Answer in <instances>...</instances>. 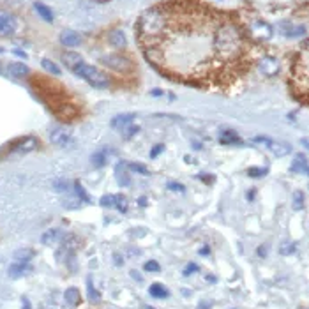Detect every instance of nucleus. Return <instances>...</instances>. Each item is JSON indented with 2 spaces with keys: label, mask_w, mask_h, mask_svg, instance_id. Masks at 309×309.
<instances>
[{
  "label": "nucleus",
  "mask_w": 309,
  "mask_h": 309,
  "mask_svg": "<svg viewBox=\"0 0 309 309\" xmlns=\"http://www.w3.org/2000/svg\"><path fill=\"white\" fill-rule=\"evenodd\" d=\"M223 20V13L196 0H173L147 9L136 34L145 59L161 75L194 87H221L246 73L221 53Z\"/></svg>",
  "instance_id": "obj_1"
},
{
  "label": "nucleus",
  "mask_w": 309,
  "mask_h": 309,
  "mask_svg": "<svg viewBox=\"0 0 309 309\" xmlns=\"http://www.w3.org/2000/svg\"><path fill=\"white\" fill-rule=\"evenodd\" d=\"M75 73L78 76H82L85 82H89L92 87H96V89H106V87L110 85L108 76H106L103 71H99L97 67L90 66V64H87V62L80 64V66L75 69Z\"/></svg>",
  "instance_id": "obj_2"
},
{
  "label": "nucleus",
  "mask_w": 309,
  "mask_h": 309,
  "mask_svg": "<svg viewBox=\"0 0 309 309\" xmlns=\"http://www.w3.org/2000/svg\"><path fill=\"white\" fill-rule=\"evenodd\" d=\"M101 64L117 73H129V71H133V67H134V64L131 62L127 57L119 55V53H110V55L101 57Z\"/></svg>",
  "instance_id": "obj_3"
},
{
  "label": "nucleus",
  "mask_w": 309,
  "mask_h": 309,
  "mask_svg": "<svg viewBox=\"0 0 309 309\" xmlns=\"http://www.w3.org/2000/svg\"><path fill=\"white\" fill-rule=\"evenodd\" d=\"M272 34H274L272 27L268 25L267 22H263V20H254V22L251 23L249 27H247V36H249V38L253 39L254 43H267V41H270Z\"/></svg>",
  "instance_id": "obj_4"
},
{
  "label": "nucleus",
  "mask_w": 309,
  "mask_h": 309,
  "mask_svg": "<svg viewBox=\"0 0 309 309\" xmlns=\"http://www.w3.org/2000/svg\"><path fill=\"white\" fill-rule=\"evenodd\" d=\"M39 145L38 138H34V136H25V138L18 140L15 142V145L11 147V152L13 154H29L32 150H36Z\"/></svg>",
  "instance_id": "obj_5"
},
{
  "label": "nucleus",
  "mask_w": 309,
  "mask_h": 309,
  "mask_svg": "<svg viewBox=\"0 0 309 309\" xmlns=\"http://www.w3.org/2000/svg\"><path fill=\"white\" fill-rule=\"evenodd\" d=\"M258 69L265 76H276L279 73V62L274 57H261L258 60Z\"/></svg>",
  "instance_id": "obj_6"
},
{
  "label": "nucleus",
  "mask_w": 309,
  "mask_h": 309,
  "mask_svg": "<svg viewBox=\"0 0 309 309\" xmlns=\"http://www.w3.org/2000/svg\"><path fill=\"white\" fill-rule=\"evenodd\" d=\"M50 142L57 147H69L73 143V136L67 129L59 127V129H53L52 133H50Z\"/></svg>",
  "instance_id": "obj_7"
},
{
  "label": "nucleus",
  "mask_w": 309,
  "mask_h": 309,
  "mask_svg": "<svg viewBox=\"0 0 309 309\" xmlns=\"http://www.w3.org/2000/svg\"><path fill=\"white\" fill-rule=\"evenodd\" d=\"M59 39H60V43L66 46V48H76V46H80L82 45V41H83L82 34H78L76 30H73V29L62 30L60 36H59Z\"/></svg>",
  "instance_id": "obj_8"
},
{
  "label": "nucleus",
  "mask_w": 309,
  "mask_h": 309,
  "mask_svg": "<svg viewBox=\"0 0 309 309\" xmlns=\"http://www.w3.org/2000/svg\"><path fill=\"white\" fill-rule=\"evenodd\" d=\"M16 29H18V20L8 13H0V34L9 36V34H15Z\"/></svg>",
  "instance_id": "obj_9"
},
{
  "label": "nucleus",
  "mask_w": 309,
  "mask_h": 309,
  "mask_svg": "<svg viewBox=\"0 0 309 309\" xmlns=\"http://www.w3.org/2000/svg\"><path fill=\"white\" fill-rule=\"evenodd\" d=\"M265 145L268 147V150H270L274 156L277 157H283V156H288V154L291 152V145L286 142H277V140H268Z\"/></svg>",
  "instance_id": "obj_10"
},
{
  "label": "nucleus",
  "mask_w": 309,
  "mask_h": 309,
  "mask_svg": "<svg viewBox=\"0 0 309 309\" xmlns=\"http://www.w3.org/2000/svg\"><path fill=\"white\" fill-rule=\"evenodd\" d=\"M9 276L11 277H23V276H29L30 272H32V267L30 263H25V261H15V263L9 267Z\"/></svg>",
  "instance_id": "obj_11"
},
{
  "label": "nucleus",
  "mask_w": 309,
  "mask_h": 309,
  "mask_svg": "<svg viewBox=\"0 0 309 309\" xmlns=\"http://www.w3.org/2000/svg\"><path fill=\"white\" fill-rule=\"evenodd\" d=\"M134 119H136V113H120V115L112 119V127L113 129H124L129 124H133Z\"/></svg>",
  "instance_id": "obj_12"
},
{
  "label": "nucleus",
  "mask_w": 309,
  "mask_h": 309,
  "mask_svg": "<svg viewBox=\"0 0 309 309\" xmlns=\"http://www.w3.org/2000/svg\"><path fill=\"white\" fill-rule=\"evenodd\" d=\"M108 41L113 48H124L127 45V39H126V34L119 29H113L112 32L108 34Z\"/></svg>",
  "instance_id": "obj_13"
},
{
  "label": "nucleus",
  "mask_w": 309,
  "mask_h": 309,
  "mask_svg": "<svg viewBox=\"0 0 309 309\" xmlns=\"http://www.w3.org/2000/svg\"><path fill=\"white\" fill-rule=\"evenodd\" d=\"M8 71L11 76H15V78H25V76H29L30 69L29 66H25L23 62H11L8 66Z\"/></svg>",
  "instance_id": "obj_14"
},
{
  "label": "nucleus",
  "mask_w": 309,
  "mask_h": 309,
  "mask_svg": "<svg viewBox=\"0 0 309 309\" xmlns=\"http://www.w3.org/2000/svg\"><path fill=\"white\" fill-rule=\"evenodd\" d=\"M62 60H64V64H66V66L71 69V71H75L76 67H78L82 62H85V60H83V57L80 55V53H75V52H66L62 55Z\"/></svg>",
  "instance_id": "obj_15"
},
{
  "label": "nucleus",
  "mask_w": 309,
  "mask_h": 309,
  "mask_svg": "<svg viewBox=\"0 0 309 309\" xmlns=\"http://www.w3.org/2000/svg\"><path fill=\"white\" fill-rule=\"evenodd\" d=\"M219 142L224 143V145H242V140L238 138L237 134L230 129L223 131V133L219 134Z\"/></svg>",
  "instance_id": "obj_16"
},
{
  "label": "nucleus",
  "mask_w": 309,
  "mask_h": 309,
  "mask_svg": "<svg viewBox=\"0 0 309 309\" xmlns=\"http://www.w3.org/2000/svg\"><path fill=\"white\" fill-rule=\"evenodd\" d=\"M64 233L59 230V228H52V230L45 231L41 237V242L43 244H53V242H59V240H62Z\"/></svg>",
  "instance_id": "obj_17"
},
{
  "label": "nucleus",
  "mask_w": 309,
  "mask_h": 309,
  "mask_svg": "<svg viewBox=\"0 0 309 309\" xmlns=\"http://www.w3.org/2000/svg\"><path fill=\"white\" fill-rule=\"evenodd\" d=\"M34 9L38 11V15L41 16L45 22H53V18H55V16H53L52 9H50L48 6L43 4V2H36V4H34Z\"/></svg>",
  "instance_id": "obj_18"
},
{
  "label": "nucleus",
  "mask_w": 309,
  "mask_h": 309,
  "mask_svg": "<svg viewBox=\"0 0 309 309\" xmlns=\"http://www.w3.org/2000/svg\"><path fill=\"white\" fill-rule=\"evenodd\" d=\"M115 177L117 180H119L120 186H129V175H127V171H126V164L124 163H119L115 168Z\"/></svg>",
  "instance_id": "obj_19"
},
{
  "label": "nucleus",
  "mask_w": 309,
  "mask_h": 309,
  "mask_svg": "<svg viewBox=\"0 0 309 309\" xmlns=\"http://www.w3.org/2000/svg\"><path fill=\"white\" fill-rule=\"evenodd\" d=\"M64 297H66V302L69 305H78L80 304V290L78 288H67L66 293H64Z\"/></svg>",
  "instance_id": "obj_20"
},
{
  "label": "nucleus",
  "mask_w": 309,
  "mask_h": 309,
  "mask_svg": "<svg viewBox=\"0 0 309 309\" xmlns=\"http://www.w3.org/2000/svg\"><path fill=\"white\" fill-rule=\"evenodd\" d=\"M41 66H43V69H45L46 73H50V75H53V76H60V75H62L60 67L57 66L53 60H50V59H43L41 60Z\"/></svg>",
  "instance_id": "obj_21"
},
{
  "label": "nucleus",
  "mask_w": 309,
  "mask_h": 309,
  "mask_svg": "<svg viewBox=\"0 0 309 309\" xmlns=\"http://www.w3.org/2000/svg\"><path fill=\"white\" fill-rule=\"evenodd\" d=\"M32 258H34V249H30V247H23V249H18L15 253L16 261H25V263H29Z\"/></svg>",
  "instance_id": "obj_22"
},
{
  "label": "nucleus",
  "mask_w": 309,
  "mask_h": 309,
  "mask_svg": "<svg viewBox=\"0 0 309 309\" xmlns=\"http://www.w3.org/2000/svg\"><path fill=\"white\" fill-rule=\"evenodd\" d=\"M149 293L152 295V297H156V298H164V297H168V295H170V291H168L166 288L163 286V284L154 283L152 286L149 288Z\"/></svg>",
  "instance_id": "obj_23"
},
{
  "label": "nucleus",
  "mask_w": 309,
  "mask_h": 309,
  "mask_svg": "<svg viewBox=\"0 0 309 309\" xmlns=\"http://www.w3.org/2000/svg\"><path fill=\"white\" fill-rule=\"evenodd\" d=\"M281 32L286 36V38H300V36H304L305 34V29L304 27H286V29H281Z\"/></svg>",
  "instance_id": "obj_24"
},
{
  "label": "nucleus",
  "mask_w": 309,
  "mask_h": 309,
  "mask_svg": "<svg viewBox=\"0 0 309 309\" xmlns=\"http://www.w3.org/2000/svg\"><path fill=\"white\" fill-rule=\"evenodd\" d=\"M305 168H307V161H305V157L302 156V154H297V157H295L293 163H291V170L293 171H305Z\"/></svg>",
  "instance_id": "obj_25"
},
{
  "label": "nucleus",
  "mask_w": 309,
  "mask_h": 309,
  "mask_svg": "<svg viewBox=\"0 0 309 309\" xmlns=\"http://www.w3.org/2000/svg\"><path fill=\"white\" fill-rule=\"evenodd\" d=\"M113 207H117L120 212H127V209H129V201H127V198L124 196V194H117L115 205H113Z\"/></svg>",
  "instance_id": "obj_26"
},
{
  "label": "nucleus",
  "mask_w": 309,
  "mask_h": 309,
  "mask_svg": "<svg viewBox=\"0 0 309 309\" xmlns=\"http://www.w3.org/2000/svg\"><path fill=\"white\" fill-rule=\"evenodd\" d=\"M127 166H129L133 171H136V173H140V175H145V177L150 175V170L145 166V164H142V163H129Z\"/></svg>",
  "instance_id": "obj_27"
},
{
  "label": "nucleus",
  "mask_w": 309,
  "mask_h": 309,
  "mask_svg": "<svg viewBox=\"0 0 309 309\" xmlns=\"http://www.w3.org/2000/svg\"><path fill=\"white\" fill-rule=\"evenodd\" d=\"M293 209L295 210L304 209V194H302V191H295L293 193Z\"/></svg>",
  "instance_id": "obj_28"
},
{
  "label": "nucleus",
  "mask_w": 309,
  "mask_h": 309,
  "mask_svg": "<svg viewBox=\"0 0 309 309\" xmlns=\"http://www.w3.org/2000/svg\"><path fill=\"white\" fill-rule=\"evenodd\" d=\"M75 191H76V194L80 196V200L82 201H85V203H90V196L87 194V191L83 189V186L80 182H76L75 184Z\"/></svg>",
  "instance_id": "obj_29"
},
{
  "label": "nucleus",
  "mask_w": 309,
  "mask_h": 309,
  "mask_svg": "<svg viewBox=\"0 0 309 309\" xmlns=\"http://www.w3.org/2000/svg\"><path fill=\"white\" fill-rule=\"evenodd\" d=\"M138 131H140L138 126H134V124H129V126L124 127V129H122V134H124V138L129 140V138H133V136H134L136 133H138Z\"/></svg>",
  "instance_id": "obj_30"
},
{
  "label": "nucleus",
  "mask_w": 309,
  "mask_h": 309,
  "mask_svg": "<svg viewBox=\"0 0 309 309\" xmlns=\"http://www.w3.org/2000/svg\"><path fill=\"white\" fill-rule=\"evenodd\" d=\"M295 249H297V247H295L293 242H283L281 244V247H279V253L284 254V256H288V254H293Z\"/></svg>",
  "instance_id": "obj_31"
},
{
  "label": "nucleus",
  "mask_w": 309,
  "mask_h": 309,
  "mask_svg": "<svg viewBox=\"0 0 309 309\" xmlns=\"http://www.w3.org/2000/svg\"><path fill=\"white\" fill-rule=\"evenodd\" d=\"M267 168H249L247 170V175L249 177H254V179H258V177H263L267 175Z\"/></svg>",
  "instance_id": "obj_32"
},
{
  "label": "nucleus",
  "mask_w": 309,
  "mask_h": 309,
  "mask_svg": "<svg viewBox=\"0 0 309 309\" xmlns=\"http://www.w3.org/2000/svg\"><path fill=\"white\" fill-rule=\"evenodd\" d=\"M92 163L96 164V166H105V163H106V156H105V152H96L92 156Z\"/></svg>",
  "instance_id": "obj_33"
},
{
  "label": "nucleus",
  "mask_w": 309,
  "mask_h": 309,
  "mask_svg": "<svg viewBox=\"0 0 309 309\" xmlns=\"http://www.w3.org/2000/svg\"><path fill=\"white\" fill-rule=\"evenodd\" d=\"M87 290H89V298L92 302H99L101 300V297H99V291L96 290V288L92 286V283L89 281V284H87Z\"/></svg>",
  "instance_id": "obj_34"
},
{
  "label": "nucleus",
  "mask_w": 309,
  "mask_h": 309,
  "mask_svg": "<svg viewBox=\"0 0 309 309\" xmlns=\"http://www.w3.org/2000/svg\"><path fill=\"white\" fill-rule=\"evenodd\" d=\"M80 203H82V200L76 198V196L66 198V201H64V205H66L67 209H76V207H80Z\"/></svg>",
  "instance_id": "obj_35"
},
{
  "label": "nucleus",
  "mask_w": 309,
  "mask_h": 309,
  "mask_svg": "<svg viewBox=\"0 0 309 309\" xmlns=\"http://www.w3.org/2000/svg\"><path fill=\"white\" fill-rule=\"evenodd\" d=\"M101 205H103V207H113V205H115V196H113V194L103 196L101 198Z\"/></svg>",
  "instance_id": "obj_36"
},
{
  "label": "nucleus",
  "mask_w": 309,
  "mask_h": 309,
  "mask_svg": "<svg viewBox=\"0 0 309 309\" xmlns=\"http://www.w3.org/2000/svg\"><path fill=\"white\" fill-rule=\"evenodd\" d=\"M145 268L147 272H159L161 270V267H159V263H157V261H154V260H150V261H147L145 263Z\"/></svg>",
  "instance_id": "obj_37"
},
{
  "label": "nucleus",
  "mask_w": 309,
  "mask_h": 309,
  "mask_svg": "<svg viewBox=\"0 0 309 309\" xmlns=\"http://www.w3.org/2000/svg\"><path fill=\"white\" fill-rule=\"evenodd\" d=\"M168 189L170 191H180V193H184V186L179 182H168Z\"/></svg>",
  "instance_id": "obj_38"
},
{
  "label": "nucleus",
  "mask_w": 309,
  "mask_h": 309,
  "mask_svg": "<svg viewBox=\"0 0 309 309\" xmlns=\"http://www.w3.org/2000/svg\"><path fill=\"white\" fill-rule=\"evenodd\" d=\"M194 272H198V265L196 263H189L186 267V270H184V276H189V274H194Z\"/></svg>",
  "instance_id": "obj_39"
},
{
  "label": "nucleus",
  "mask_w": 309,
  "mask_h": 309,
  "mask_svg": "<svg viewBox=\"0 0 309 309\" xmlns=\"http://www.w3.org/2000/svg\"><path fill=\"white\" fill-rule=\"evenodd\" d=\"M164 150V145L163 143H159V145H156L152 150H150V157H157V154H161Z\"/></svg>",
  "instance_id": "obj_40"
},
{
  "label": "nucleus",
  "mask_w": 309,
  "mask_h": 309,
  "mask_svg": "<svg viewBox=\"0 0 309 309\" xmlns=\"http://www.w3.org/2000/svg\"><path fill=\"white\" fill-rule=\"evenodd\" d=\"M55 189L66 191V189H69V186H67V182H64V180H59V182H55Z\"/></svg>",
  "instance_id": "obj_41"
},
{
  "label": "nucleus",
  "mask_w": 309,
  "mask_h": 309,
  "mask_svg": "<svg viewBox=\"0 0 309 309\" xmlns=\"http://www.w3.org/2000/svg\"><path fill=\"white\" fill-rule=\"evenodd\" d=\"M258 256H261V258L267 256V246H260V247H258Z\"/></svg>",
  "instance_id": "obj_42"
},
{
  "label": "nucleus",
  "mask_w": 309,
  "mask_h": 309,
  "mask_svg": "<svg viewBox=\"0 0 309 309\" xmlns=\"http://www.w3.org/2000/svg\"><path fill=\"white\" fill-rule=\"evenodd\" d=\"M198 309H210V302H200V305H198Z\"/></svg>",
  "instance_id": "obj_43"
},
{
  "label": "nucleus",
  "mask_w": 309,
  "mask_h": 309,
  "mask_svg": "<svg viewBox=\"0 0 309 309\" xmlns=\"http://www.w3.org/2000/svg\"><path fill=\"white\" fill-rule=\"evenodd\" d=\"M210 253V249H209V247H207V246H203V247H201V249H200V254H201V256H207V254H209Z\"/></svg>",
  "instance_id": "obj_44"
},
{
  "label": "nucleus",
  "mask_w": 309,
  "mask_h": 309,
  "mask_svg": "<svg viewBox=\"0 0 309 309\" xmlns=\"http://www.w3.org/2000/svg\"><path fill=\"white\" fill-rule=\"evenodd\" d=\"M22 304H23V309H30V302H29V300H27V298H25V297H23V298H22Z\"/></svg>",
  "instance_id": "obj_45"
},
{
  "label": "nucleus",
  "mask_w": 309,
  "mask_h": 309,
  "mask_svg": "<svg viewBox=\"0 0 309 309\" xmlns=\"http://www.w3.org/2000/svg\"><path fill=\"white\" fill-rule=\"evenodd\" d=\"M113 258H115V263H117V265H122V263H124V260L119 256V254H113Z\"/></svg>",
  "instance_id": "obj_46"
},
{
  "label": "nucleus",
  "mask_w": 309,
  "mask_h": 309,
  "mask_svg": "<svg viewBox=\"0 0 309 309\" xmlns=\"http://www.w3.org/2000/svg\"><path fill=\"white\" fill-rule=\"evenodd\" d=\"M131 276H133L134 277V279H138V281H142V276H140V274H138V272H131Z\"/></svg>",
  "instance_id": "obj_47"
},
{
  "label": "nucleus",
  "mask_w": 309,
  "mask_h": 309,
  "mask_svg": "<svg viewBox=\"0 0 309 309\" xmlns=\"http://www.w3.org/2000/svg\"><path fill=\"white\" fill-rule=\"evenodd\" d=\"M200 179H201V180H214V177H210V175H203V173H201Z\"/></svg>",
  "instance_id": "obj_48"
},
{
  "label": "nucleus",
  "mask_w": 309,
  "mask_h": 309,
  "mask_svg": "<svg viewBox=\"0 0 309 309\" xmlns=\"http://www.w3.org/2000/svg\"><path fill=\"white\" fill-rule=\"evenodd\" d=\"M15 53H16V55H20V57H23V59H25V53H23V52H20V50H15Z\"/></svg>",
  "instance_id": "obj_49"
},
{
  "label": "nucleus",
  "mask_w": 309,
  "mask_h": 309,
  "mask_svg": "<svg viewBox=\"0 0 309 309\" xmlns=\"http://www.w3.org/2000/svg\"><path fill=\"white\" fill-rule=\"evenodd\" d=\"M302 145H304V147H305V149H307V150H309V140H302Z\"/></svg>",
  "instance_id": "obj_50"
},
{
  "label": "nucleus",
  "mask_w": 309,
  "mask_h": 309,
  "mask_svg": "<svg viewBox=\"0 0 309 309\" xmlns=\"http://www.w3.org/2000/svg\"><path fill=\"white\" fill-rule=\"evenodd\" d=\"M140 205H142V207H145V205H147V200H145V196H142V200H140Z\"/></svg>",
  "instance_id": "obj_51"
},
{
  "label": "nucleus",
  "mask_w": 309,
  "mask_h": 309,
  "mask_svg": "<svg viewBox=\"0 0 309 309\" xmlns=\"http://www.w3.org/2000/svg\"><path fill=\"white\" fill-rule=\"evenodd\" d=\"M253 196H254V191H253V189H251V191H249V193H247V198H249V200H253Z\"/></svg>",
  "instance_id": "obj_52"
},
{
  "label": "nucleus",
  "mask_w": 309,
  "mask_h": 309,
  "mask_svg": "<svg viewBox=\"0 0 309 309\" xmlns=\"http://www.w3.org/2000/svg\"><path fill=\"white\" fill-rule=\"evenodd\" d=\"M94 2H97V4H106V2H110V0H94Z\"/></svg>",
  "instance_id": "obj_53"
},
{
  "label": "nucleus",
  "mask_w": 309,
  "mask_h": 309,
  "mask_svg": "<svg viewBox=\"0 0 309 309\" xmlns=\"http://www.w3.org/2000/svg\"><path fill=\"white\" fill-rule=\"evenodd\" d=\"M305 171H307V175H309V166H307V168H305Z\"/></svg>",
  "instance_id": "obj_54"
},
{
  "label": "nucleus",
  "mask_w": 309,
  "mask_h": 309,
  "mask_svg": "<svg viewBox=\"0 0 309 309\" xmlns=\"http://www.w3.org/2000/svg\"><path fill=\"white\" fill-rule=\"evenodd\" d=\"M2 52H4V48H0V53H2Z\"/></svg>",
  "instance_id": "obj_55"
},
{
  "label": "nucleus",
  "mask_w": 309,
  "mask_h": 309,
  "mask_svg": "<svg viewBox=\"0 0 309 309\" xmlns=\"http://www.w3.org/2000/svg\"><path fill=\"white\" fill-rule=\"evenodd\" d=\"M0 67H2V66H0Z\"/></svg>",
  "instance_id": "obj_56"
}]
</instances>
